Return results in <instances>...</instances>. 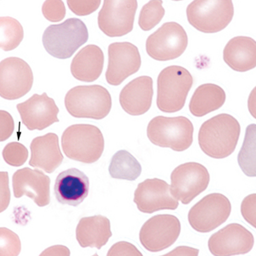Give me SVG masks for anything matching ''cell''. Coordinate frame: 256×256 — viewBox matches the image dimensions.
<instances>
[{"instance_id": "18", "label": "cell", "mask_w": 256, "mask_h": 256, "mask_svg": "<svg viewBox=\"0 0 256 256\" xmlns=\"http://www.w3.org/2000/svg\"><path fill=\"white\" fill-rule=\"evenodd\" d=\"M50 178L38 169H19L13 175V188L16 198L26 196L38 206L50 203Z\"/></svg>"}, {"instance_id": "27", "label": "cell", "mask_w": 256, "mask_h": 256, "mask_svg": "<svg viewBox=\"0 0 256 256\" xmlns=\"http://www.w3.org/2000/svg\"><path fill=\"white\" fill-rule=\"evenodd\" d=\"M24 38L22 24L12 17H0V48L4 51L16 48Z\"/></svg>"}, {"instance_id": "10", "label": "cell", "mask_w": 256, "mask_h": 256, "mask_svg": "<svg viewBox=\"0 0 256 256\" xmlns=\"http://www.w3.org/2000/svg\"><path fill=\"white\" fill-rule=\"evenodd\" d=\"M171 182V193L175 199L188 204L206 190L210 182V174L202 164L187 162L172 171Z\"/></svg>"}, {"instance_id": "23", "label": "cell", "mask_w": 256, "mask_h": 256, "mask_svg": "<svg viewBox=\"0 0 256 256\" xmlns=\"http://www.w3.org/2000/svg\"><path fill=\"white\" fill-rule=\"evenodd\" d=\"M104 66V52L98 46L90 44L74 56L70 66L71 74L80 82H95L101 76Z\"/></svg>"}, {"instance_id": "14", "label": "cell", "mask_w": 256, "mask_h": 256, "mask_svg": "<svg viewBox=\"0 0 256 256\" xmlns=\"http://www.w3.org/2000/svg\"><path fill=\"white\" fill-rule=\"evenodd\" d=\"M142 58L139 50L130 42H114L108 46V66L106 80L112 86H120L128 76L139 71Z\"/></svg>"}, {"instance_id": "33", "label": "cell", "mask_w": 256, "mask_h": 256, "mask_svg": "<svg viewBox=\"0 0 256 256\" xmlns=\"http://www.w3.org/2000/svg\"><path fill=\"white\" fill-rule=\"evenodd\" d=\"M2 229L4 232L1 230V234L4 235L8 240V246L1 248V256H3L4 251H6L4 254H8V256L19 254L20 251V242L19 238L8 229L4 228H2Z\"/></svg>"}, {"instance_id": "15", "label": "cell", "mask_w": 256, "mask_h": 256, "mask_svg": "<svg viewBox=\"0 0 256 256\" xmlns=\"http://www.w3.org/2000/svg\"><path fill=\"white\" fill-rule=\"evenodd\" d=\"M134 202L140 212L148 214L161 210H176L178 206L168 184L159 178L146 180L139 184Z\"/></svg>"}, {"instance_id": "11", "label": "cell", "mask_w": 256, "mask_h": 256, "mask_svg": "<svg viewBox=\"0 0 256 256\" xmlns=\"http://www.w3.org/2000/svg\"><path fill=\"white\" fill-rule=\"evenodd\" d=\"M137 7L136 0H105L98 18L100 30L110 38L127 35L133 30Z\"/></svg>"}, {"instance_id": "2", "label": "cell", "mask_w": 256, "mask_h": 256, "mask_svg": "<svg viewBox=\"0 0 256 256\" xmlns=\"http://www.w3.org/2000/svg\"><path fill=\"white\" fill-rule=\"evenodd\" d=\"M62 148L71 160L83 164H94L98 161L104 153V136L96 126L74 124L64 132Z\"/></svg>"}, {"instance_id": "6", "label": "cell", "mask_w": 256, "mask_h": 256, "mask_svg": "<svg viewBox=\"0 0 256 256\" xmlns=\"http://www.w3.org/2000/svg\"><path fill=\"white\" fill-rule=\"evenodd\" d=\"M194 126L188 118L158 116L148 126V136L152 144L176 152L190 148L193 142Z\"/></svg>"}, {"instance_id": "35", "label": "cell", "mask_w": 256, "mask_h": 256, "mask_svg": "<svg viewBox=\"0 0 256 256\" xmlns=\"http://www.w3.org/2000/svg\"><path fill=\"white\" fill-rule=\"evenodd\" d=\"M109 256H142L138 248L130 242H118L112 246L108 253Z\"/></svg>"}, {"instance_id": "26", "label": "cell", "mask_w": 256, "mask_h": 256, "mask_svg": "<svg viewBox=\"0 0 256 256\" xmlns=\"http://www.w3.org/2000/svg\"><path fill=\"white\" fill-rule=\"evenodd\" d=\"M142 166L134 156L120 150L112 156L109 164V174L112 178L134 181L142 174Z\"/></svg>"}, {"instance_id": "37", "label": "cell", "mask_w": 256, "mask_h": 256, "mask_svg": "<svg viewBox=\"0 0 256 256\" xmlns=\"http://www.w3.org/2000/svg\"><path fill=\"white\" fill-rule=\"evenodd\" d=\"M1 180H2V184H1V212L6 210V207H8V202H10V190H8V172H1Z\"/></svg>"}, {"instance_id": "1", "label": "cell", "mask_w": 256, "mask_h": 256, "mask_svg": "<svg viewBox=\"0 0 256 256\" xmlns=\"http://www.w3.org/2000/svg\"><path fill=\"white\" fill-rule=\"evenodd\" d=\"M240 131V123L234 117L228 114L216 115L206 120L200 128V146L210 158H228L236 149Z\"/></svg>"}, {"instance_id": "9", "label": "cell", "mask_w": 256, "mask_h": 256, "mask_svg": "<svg viewBox=\"0 0 256 256\" xmlns=\"http://www.w3.org/2000/svg\"><path fill=\"white\" fill-rule=\"evenodd\" d=\"M231 210V203L225 196L210 194L190 210L188 222L196 231L210 232L228 219Z\"/></svg>"}, {"instance_id": "21", "label": "cell", "mask_w": 256, "mask_h": 256, "mask_svg": "<svg viewBox=\"0 0 256 256\" xmlns=\"http://www.w3.org/2000/svg\"><path fill=\"white\" fill-rule=\"evenodd\" d=\"M30 160L29 165L52 174L62 164L64 156L60 150L58 137L48 133L33 140L30 143Z\"/></svg>"}, {"instance_id": "34", "label": "cell", "mask_w": 256, "mask_h": 256, "mask_svg": "<svg viewBox=\"0 0 256 256\" xmlns=\"http://www.w3.org/2000/svg\"><path fill=\"white\" fill-rule=\"evenodd\" d=\"M256 194H253L246 197L241 206L242 216L254 228H256Z\"/></svg>"}, {"instance_id": "19", "label": "cell", "mask_w": 256, "mask_h": 256, "mask_svg": "<svg viewBox=\"0 0 256 256\" xmlns=\"http://www.w3.org/2000/svg\"><path fill=\"white\" fill-rule=\"evenodd\" d=\"M90 182L88 176L77 168H70L58 175L54 194L60 204L77 206L88 196Z\"/></svg>"}, {"instance_id": "13", "label": "cell", "mask_w": 256, "mask_h": 256, "mask_svg": "<svg viewBox=\"0 0 256 256\" xmlns=\"http://www.w3.org/2000/svg\"><path fill=\"white\" fill-rule=\"evenodd\" d=\"M180 232L181 224L175 216H155L142 226L140 240L146 250L150 252H160L176 242Z\"/></svg>"}, {"instance_id": "17", "label": "cell", "mask_w": 256, "mask_h": 256, "mask_svg": "<svg viewBox=\"0 0 256 256\" xmlns=\"http://www.w3.org/2000/svg\"><path fill=\"white\" fill-rule=\"evenodd\" d=\"M17 110L22 123L29 130H42L60 121V109L46 92L42 95L34 94L28 101L18 104Z\"/></svg>"}, {"instance_id": "24", "label": "cell", "mask_w": 256, "mask_h": 256, "mask_svg": "<svg viewBox=\"0 0 256 256\" xmlns=\"http://www.w3.org/2000/svg\"><path fill=\"white\" fill-rule=\"evenodd\" d=\"M224 60L228 66L238 72L256 68V42L248 36H236L226 44Z\"/></svg>"}, {"instance_id": "25", "label": "cell", "mask_w": 256, "mask_h": 256, "mask_svg": "<svg viewBox=\"0 0 256 256\" xmlns=\"http://www.w3.org/2000/svg\"><path fill=\"white\" fill-rule=\"evenodd\" d=\"M226 101V93L224 89L215 84L200 86L191 98L190 111L196 117L204 115L221 108Z\"/></svg>"}, {"instance_id": "7", "label": "cell", "mask_w": 256, "mask_h": 256, "mask_svg": "<svg viewBox=\"0 0 256 256\" xmlns=\"http://www.w3.org/2000/svg\"><path fill=\"white\" fill-rule=\"evenodd\" d=\"M188 22L204 33L219 32L232 20L234 14L231 0H196L186 10Z\"/></svg>"}, {"instance_id": "4", "label": "cell", "mask_w": 256, "mask_h": 256, "mask_svg": "<svg viewBox=\"0 0 256 256\" xmlns=\"http://www.w3.org/2000/svg\"><path fill=\"white\" fill-rule=\"evenodd\" d=\"M88 38L89 33L84 22L70 18L60 25H51L46 28L42 36V44L52 57L66 60L84 45Z\"/></svg>"}, {"instance_id": "28", "label": "cell", "mask_w": 256, "mask_h": 256, "mask_svg": "<svg viewBox=\"0 0 256 256\" xmlns=\"http://www.w3.org/2000/svg\"><path fill=\"white\" fill-rule=\"evenodd\" d=\"M256 128L254 124L247 127L246 139L238 156L240 168L248 177H256Z\"/></svg>"}, {"instance_id": "30", "label": "cell", "mask_w": 256, "mask_h": 256, "mask_svg": "<svg viewBox=\"0 0 256 256\" xmlns=\"http://www.w3.org/2000/svg\"><path fill=\"white\" fill-rule=\"evenodd\" d=\"M4 160L10 166H20L28 158V150L24 144L19 142H10L4 148Z\"/></svg>"}, {"instance_id": "22", "label": "cell", "mask_w": 256, "mask_h": 256, "mask_svg": "<svg viewBox=\"0 0 256 256\" xmlns=\"http://www.w3.org/2000/svg\"><path fill=\"white\" fill-rule=\"evenodd\" d=\"M112 237L108 218L104 216H93L80 220L76 228V240L82 248L101 250Z\"/></svg>"}, {"instance_id": "36", "label": "cell", "mask_w": 256, "mask_h": 256, "mask_svg": "<svg viewBox=\"0 0 256 256\" xmlns=\"http://www.w3.org/2000/svg\"><path fill=\"white\" fill-rule=\"evenodd\" d=\"M0 140L4 142L8 139L14 128V120L6 111H0Z\"/></svg>"}, {"instance_id": "8", "label": "cell", "mask_w": 256, "mask_h": 256, "mask_svg": "<svg viewBox=\"0 0 256 256\" xmlns=\"http://www.w3.org/2000/svg\"><path fill=\"white\" fill-rule=\"evenodd\" d=\"M188 46V36L182 26L166 22L149 36L146 48L150 58L158 61H168L180 57Z\"/></svg>"}, {"instance_id": "31", "label": "cell", "mask_w": 256, "mask_h": 256, "mask_svg": "<svg viewBox=\"0 0 256 256\" xmlns=\"http://www.w3.org/2000/svg\"><path fill=\"white\" fill-rule=\"evenodd\" d=\"M42 10L44 17L50 22H60L66 16V6L63 1H58V0L45 1Z\"/></svg>"}, {"instance_id": "32", "label": "cell", "mask_w": 256, "mask_h": 256, "mask_svg": "<svg viewBox=\"0 0 256 256\" xmlns=\"http://www.w3.org/2000/svg\"><path fill=\"white\" fill-rule=\"evenodd\" d=\"M68 8L74 14L80 16H84L88 14H92V12L98 8L99 6L101 4V1L95 0H68L67 1Z\"/></svg>"}, {"instance_id": "12", "label": "cell", "mask_w": 256, "mask_h": 256, "mask_svg": "<svg viewBox=\"0 0 256 256\" xmlns=\"http://www.w3.org/2000/svg\"><path fill=\"white\" fill-rule=\"evenodd\" d=\"M33 84V73L26 61L16 57L7 58L0 63V96L7 100H16L26 95Z\"/></svg>"}, {"instance_id": "20", "label": "cell", "mask_w": 256, "mask_h": 256, "mask_svg": "<svg viewBox=\"0 0 256 256\" xmlns=\"http://www.w3.org/2000/svg\"><path fill=\"white\" fill-rule=\"evenodd\" d=\"M152 98V79L150 76H140L131 80L121 90L120 102L127 114L139 116L149 111Z\"/></svg>"}, {"instance_id": "16", "label": "cell", "mask_w": 256, "mask_h": 256, "mask_svg": "<svg viewBox=\"0 0 256 256\" xmlns=\"http://www.w3.org/2000/svg\"><path fill=\"white\" fill-rule=\"evenodd\" d=\"M254 238L250 232L238 224H229L212 235L208 247L213 256L246 254L253 248Z\"/></svg>"}, {"instance_id": "3", "label": "cell", "mask_w": 256, "mask_h": 256, "mask_svg": "<svg viewBox=\"0 0 256 256\" xmlns=\"http://www.w3.org/2000/svg\"><path fill=\"white\" fill-rule=\"evenodd\" d=\"M64 104L73 117L100 120L111 111L112 98L108 90L99 84L79 86L68 90Z\"/></svg>"}, {"instance_id": "5", "label": "cell", "mask_w": 256, "mask_h": 256, "mask_svg": "<svg viewBox=\"0 0 256 256\" xmlns=\"http://www.w3.org/2000/svg\"><path fill=\"white\" fill-rule=\"evenodd\" d=\"M190 71L181 66H168L158 78L156 105L160 111L176 112L186 105V98L193 86Z\"/></svg>"}, {"instance_id": "29", "label": "cell", "mask_w": 256, "mask_h": 256, "mask_svg": "<svg viewBox=\"0 0 256 256\" xmlns=\"http://www.w3.org/2000/svg\"><path fill=\"white\" fill-rule=\"evenodd\" d=\"M164 14L165 10L162 7V1L153 0L148 2L142 7L140 13V28L146 32L152 30L161 22Z\"/></svg>"}]
</instances>
